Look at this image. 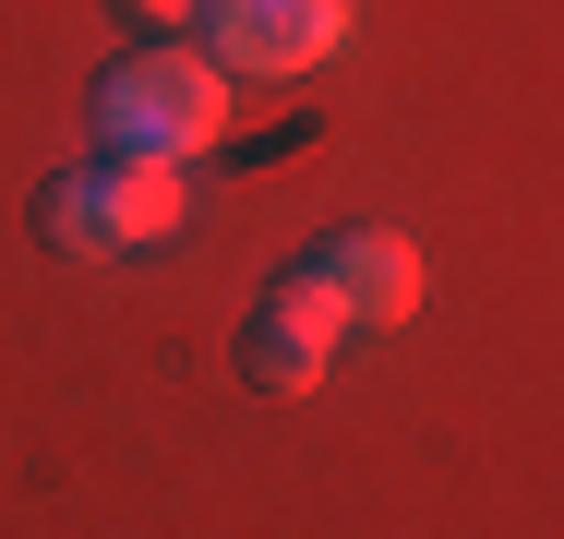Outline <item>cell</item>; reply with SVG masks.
Instances as JSON below:
<instances>
[{
    "label": "cell",
    "instance_id": "6",
    "mask_svg": "<svg viewBox=\"0 0 564 539\" xmlns=\"http://www.w3.org/2000/svg\"><path fill=\"white\" fill-rule=\"evenodd\" d=\"M97 180H109L120 252H144V240H169V228L193 216V180H181V168H156V156H97Z\"/></svg>",
    "mask_w": 564,
    "mask_h": 539
},
{
    "label": "cell",
    "instance_id": "7",
    "mask_svg": "<svg viewBox=\"0 0 564 539\" xmlns=\"http://www.w3.org/2000/svg\"><path fill=\"white\" fill-rule=\"evenodd\" d=\"M120 12H144V24H193L205 0H120Z\"/></svg>",
    "mask_w": 564,
    "mask_h": 539
},
{
    "label": "cell",
    "instance_id": "3",
    "mask_svg": "<svg viewBox=\"0 0 564 539\" xmlns=\"http://www.w3.org/2000/svg\"><path fill=\"white\" fill-rule=\"evenodd\" d=\"M301 276L337 300V323H372V336L421 312V240H409V228H372V216H360V228H325V240L301 252Z\"/></svg>",
    "mask_w": 564,
    "mask_h": 539
},
{
    "label": "cell",
    "instance_id": "5",
    "mask_svg": "<svg viewBox=\"0 0 564 539\" xmlns=\"http://www.w3.org/2000/svg\"><path fill=\"white\" fill-rule=\"evenodd\" d=\"M36 240H48L61 264H109V252H120V216H109V180H97V168H61V180L36 193Z\"/></svg>",
    "mask_w": 564,
    "mask_h": 539
},
{
    "label": "cell",
    "instance_id": "2",
    "mask_svg": "<svg viewBox=\"0 0 564 539\" xmlns=\"http://www.w3.org/2000/svg\"><path fill=\"white\" fill-rule=\"evenodd\" d=\"M193 24H205V61H217V73L289 85V73H313L348 36V0H205Z\"/></svg>",
    "mask_w": 564,
    "mask_h": 539
},
{
    "label": "cell",
    "instance_id": "4",
    "mask_svg": "<svg viewBox=\"0 0 564 539\" xmlns=\"http://www.w3.org/2000/svg\"><path fill=\"white\" fill-rule=\"evenodd\" d=\"M337 300L313 288V276H276L252 312H240V384L252 396H313L325 384V360H337Z\"/></svg>",
    "mask_w": 564,
    "mask_h": 539
},
{
    "label": "cell",
    "instance_id": "1",
    "mask_svg": "<svg viewBox=\"0 0 564 539\" xmlns=\"http://www.w3.org/2000/svg\"><path fill=\"white\" fill-rule=\"evenodd\" d=\"M228 132V73L205 48L156 36L97 73V156H156V168H193L205 144Z\"/></svg>",
    "mask_w": 564,
    "mask_h": 539
}]
</instances>
